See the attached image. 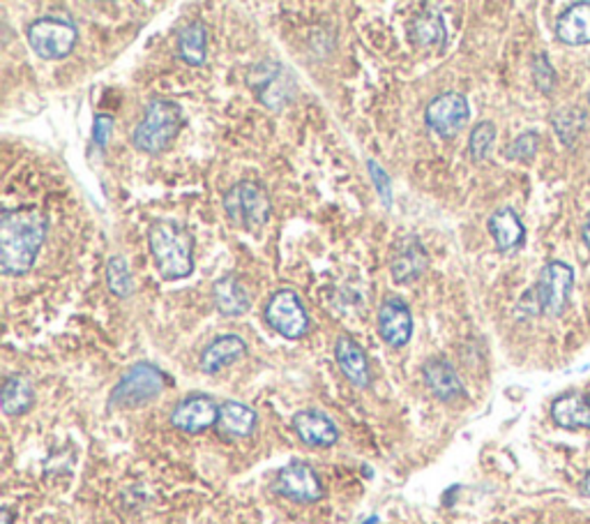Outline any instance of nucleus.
Listing matches in <instances>:
<instances>
[{
  "label": "nucleus",
  "instance_id": "7",
  "mask_svg": "<svg viewBox=\"0 0 590 524\" xmlns=\"http://www.w3.org/2000/svg\"><path fill=\"white\" fill-rule=\"evenodd\" d=\"M575 287V271L563 261H549L544 264L538 285L532 287L536 308L540 314L561 316L569 303Z\"/></svg>",
  "mask_w": 590,
  "mask_h": 524
},
{
  "label": "nucleus",
  "instance_id": "23",
  "mask_svg": "<svg viewBox=\"0 0 590 524\" xmlns=\"http://www.w3.org/2000/svg\"><path fill=\"white\" fill-rule=\"evenodd\" d=\"M256 427V411L238 400H226L219 404L217 429L226 437L242 439L250 437Z\"/></svg>",
  "mask_w": 590,
  "mask_h": 524
},
{
  "label": "nucleus",
  "instance_id": "25",
  "mask_svg": "<svg viewBox=\"0 0 590 524\" xmlns=\"http://www.w3.org/2000/svg\"><path fill=\"white\" fill-rule=\"evenodd\" d=\"M409 35H411L413 45H417V47H441V45H445V22H443V16L439 12H431V10L420 12L411 22Z\"/></svg>",
  "mask_w": 590,
  "mask_h": 524
},
{
  "label": "nucleus",
  "instance_id": "12",
  "mask_svg": "<svg viewBox=\"0 0 590 524\" xmlns=\"http://www.w3.org/2000/svg\"><path fill=\"white\" fill-rule=\"evenodd\" d=\"M378 335L384 338L386 345L402 349L411 342L413 335V314L406 305V301L397 296L386 298L378 308Z\"/></svg>",
  "mask_w": 590,
  "mask_h": 524
},
{
  "label": "nucleus",
  "instance_id": "27",
  "mask_svg": "<svg viewBox=\"0 0 590 524\" xmlns=\"http://www.w3.org/2000/svg\"><path fill=\"white\" fill-rule=\"evenodd\" d=\"M106 285H109V291L118 298H127V296L135 294V277H131V271H129V264H127L125 257L116 254V257L109 259Z\"/></svg>",
  "mask_w": 590,
  "mask_h": 524
},
{
  "label": "nucleus",
  "instance_id": "24",
  "mask_svg": "<svg viewBox=\"0 0 590 524\" xmlns=\"http://www.w3.org/2000/svg\"><path fill=\"white\" fill-rule=\"evenodd\" d=\"M178 55L180 61L192 65V67H201L208 59V28L201 22V18H194V22H189L180 33H178Z\"/></svg>",
  "mask_w": 590,
  "mask_h": 524
},
{
  "label": "nucleus",
  "instance_id": "29",
  "mask_svg": "<svg viewBox=\"0 0 590 524\" xmlns=\"http://www.w3.org/2000/svg\"><path fill=\"white\" fill-rule=\"evenodd\" d=\"M538 148H540L538 133H524V135H519L515 141H512L507 146L505 155H507V160H522V162H526L530 158H536Z\"/></svg>",
  "mask_w": 590,
  "mask_h": 524
},
{
  "label": "nucleus",
  "instance_id": "14",
  "mask_svg": "<svg viewBox=\"0 0 590 524\" xmlns=\"http://www.w3.org/2000/svg\"><path fill=\"white\" fill-rule=\"evenodd\" d=\"M429 269V254L417 236H406L397 242L390 259V275L397 285H411Z\"/></svg>",
  "mask_w": 590,
  "mask_h": 524
},
{
  "label": "nucleus",
  "instance_id": "28",
  "mask_svg": "<svg viewBox=\"0 0 590 524\" xmlns=\"http://www.w3.org/2000/svg\"><path fill=\"white\" fill-rule=\"evenodd\" d=\"M493 141H497V125H493L491 121H482V123L475 125L473 133H470V141H468L470 158L475 162L487 160V155L491 153V148H493Z\"/></svg>",
  "mask_w": 590,
  "mask_h": 524
},
{
  "label": "nucleus",
  "instance_id": "1",
  "mask_svg": "<svg viewBox=\"0 0 590 524\" xmlns=\"http://www.w3.org/2000/svg\"><path fill=\"white\" fill-rule=\"evenodd\" d=\"M49 222L37 209L5 211L0 217V269L5 275H26L42 250Z\"/></svg>",
  "mask_w": 590,
  "mask_h": 524
},
{
  "label": "nucleus",
  "instance_id": "26",
  "mask_svg": "<svg viewBox=\"0 0 590 524\" xmlns=\"http://www.w3.org/2000/svg\"><path fill=\"white\" fill-rule=\"evenodd\" d=\"M35 402V392L30 382L24 377H10L3 386V392H0V404H3V411L8 416H22L33 407Z\"/></svg>",
  "mask_w": 590,
  "mask_h": 524
},
{
  "label": "nucleus",
  "instance_id": "9",
  "mask_svg": "<svg viewBox=\"0 0 590 524\" xmlns=\"http://www.w3.org/2000/svg\"><path fill=\"white\" fill-rule=\"evenodd\" d=\"M265 322L287 340H300L310 330V314L293 289H277L263 310Z\"/></svg>",
  "mask_w": 590,
  "mask_h": 524
},
{
  "label": "nucleus",
  "instance_id": "33",
  "mask_svg": "<svg viewBox=\"0 0 590 524\" xmlns=\"http://www.w3.org/2000/svg\"><path fill=\"white\" fill-rule=\"evenodd\" d=\"M583 242H586V248L590 252V215H588V220L583 224Z\"/></svg>",
  "mask_w": 590,
  "mask_h": 524
},
{
  "label": "nucleus",
  "instance_id": "3",
  "mask_svg": "<svg viewBox=\"0 0 590 524\" xmlns=\"http://www.w3.org/2000/svg\"><path fill=\"white\" fill-rule=\"evenodd\" d=\"M185 125V114L180 104L171 102L166 98H152L146 109L139 125L131 133V144H135L141 153L160 155L174 144Z\"/></svg>",
  "mask_w": 590,
  "mask_h": 524
},
{
  "label": "nucleus",
  "instance_id": "22",
  "mask_svg": "<svg viewBox=\"0 0 590 524\" xmlns=\"http://www.w3.org/2000/svg\"><path fill=\"white\" fill-rule=\"evenodd\" d=\"M551 419L565 429H590V398L567 392L551 404Z\"/></svg>",
  "mask_w": 590,
  "mask_h": 524
},
{
  "label": "nucleus",
  "instance_id": "8",
  "mask_svg": "<svg viewBox=\"0 0 590 524\" xmlns=\"http://www.w3.org/2000/svg\"><path fill=\"white\" fill-rule=\"evenodd\" d=\"M247 84L254 90V96L273 111L284 109L296 96L293 74L275 61L254 65L247 74Z\"/></svg>",
  "mask_w": 590,
  "mask_h": 524
},
{
  "label": "nucleus",
  "instance_id": "35",
  "mask_svg": "<svg viewBox=\"0 0 590 524\" xmlns=\"http://www.w3.org/2000/svg\"><path fill=\"white\" fill-rule=\"evenodd\" d=\"M588 104H590V96H588Z\"/></svg>",
  "mask_w": 590,
  "mask_h": 524
},
{
  "label": "nucleus",
  "instance_id": "10",
  "mask_svg": "<svg viewBox=\"0 0 590 524\" xmlns=\"http://www.w3.org/2000/svg\"><path fill=\"white\" fill-rule=\"evenodd\" d=\"M470 121V107L462 92H441L425 109V123L434 135L452 139L462 133Z\"/></svg>",
  "mask_w": 590,
  "mask_h": 524
},
{
  "label": "nucleus",
  "instance_id": "15",
  "mask_svg": "<svg viewBox=\"0 0 590 524\" xmlns=\"http://www.w3.org/2000/svg\"><path fill=\"white\" fill-rule=\"evenodd\" d=\"M335 361H337L341 374H344V377L353 386L367 388L372 384V370H369L367 353L353 338H349V335H341V338H337Z\"/></svg>",
  "mask_w": 590,
  "mask_h": 524
},
{
  "label": "nucleus",
  "instance_id": "6",
  "mask_svg": "<svg viewBox=\"0 0 590 524\" xmlns=\"http://www.w3.org/2000/svg\"><path fill=\"white\" fill-rule=\"evenodd\" d=\"M26 40L42 61H63L74 51L79 33L65 18L40 16L28 26Z\"/></svg>",
  "mask_w": 590,
  "mask_h": 524
},
{
  "label": "nucleus",
  "instance_id": "2",
  "mask_svg": "<svg viewBox=\"0 0 590 524\" xmlns=\"http://www.w3.org/2000/svg\"><path fill=\"white\" fill-rule=\"evenodd\" d=\"M150 254L160 275L176 283L194 271V238L187 227L174 220H158L148 229Z\"/></svg>",
  "mask_w": 590,
  "mask_h": 524
},
{
  "label": "nucleus",
  "instance_id": "11",
  "mask_svg": "<svg viewBox=\"0 0 590 524\" xmlns=\"http://www.w3.org/2000/svg\"><path fill=\"white\" fill-rule=\"evenodd\" d=\"M275 490L281 497L300 501V503H312L323 497L321 478L307 462H291L284 466V470L277 474Z\"/></svg>",
  "mask_w": 590,
  "mask_h": 524
},
{
  "label": "nucleus",
  "instance_id": "21",
  "mask_svg": "<svg viewBox=\"0 0 590 524\" xmlns=\"http://www.w3.org/2000/svg\"><path fill=\"white\" fill-rule=\"evenodd\" d=\"M487 227L501 252H512L515 248H519L526 238L524 222L512 209H499L489 217Z\"/></svg>",
  "mask_w": 590,
  "mask_h": 524
},
{
  "label": "nucleus",
  "instance_id": "17",
  "mask_svg": "<svg viewBox=\"0 0 590 524\" xmlns=\"http://www.w3.org/2000/svg\"><path fill=\"white\" fill-rule=\"evenodd\" d=\"M247 355V342L240 335H222L201 351L199 365L205 374H215L228 365L238 363Z\"/></svg>",
  "mask_w": 590,
  "mask_h": 524
},
{
  "label": "nucleus",
  "instance_id": "18",
  "mask_svg": "<svg viewBox=\"0 0 590 524\" xmlns=\"http://www.w3.org/2000/svg\"><path fill=\"white\" fill-rule=\"evenodd\" d=\"M423 374H425L427 388L439 400L452 402V400L464 396V384L460 379V374H456V370L448 361H443V359L427 361Z\"/></svg>",
  "mask_w": 590,
  "mask_h": 524
},
{
  "label": "nucleus",
  "instance_id": "31",
  "mask_svg": "<svg viewBox=\"0 0 590 524\" xmlns=\"http://www.w3.org/2000/svg\"><path fill=\"white\" fill-rule=\"evenodd\" d=\"M532 77H536V84L542 92H551V88H554V82H556V74L554 70H551L547 55H536V63H532Z\"/></svg>",
  "mask_w": 590,
  "mask_h": 524
},
{
  "label": "nucleus",
  "instance_id": "30",
  "mask_svg": "<svg viewBox=\"0 0 590 524\" xmlns=\"http://www.w3.org/2000/svg\"><path fill=\"white\" fill-rule=\"evenodd\" d=\"M367 170H369L372 183L376 185V190H378V195H380V201H384L386 209H390V205H392V187H390V176L386 174L384 166H380L376 160H369V162H367Z\"/></svg>",
  "mask_w": 590,
  "mask_h": 524
},
{
  "label": "nucleus",
  "instance_id": "20",
  "mask_svg": "<svg viewBox=\"0 0 590 524\" xmlns=\"http://www.w3.org/2000/svg\"><path fill=\"white\" fill-rule=\"evenodd\" d=\"M556 35L563 45H590V3H575L563 10L556 22Z\"/></svg>",
  "mask_w": 590,
  "mask_h": 524
},
{
  "label": "nucleus",
  "instance_id": "32",
  "mask_svg": "<svg viewBox=\"0 0 590 524\" xmlns=\"http://www.w3.org/2000/svg\"><path fill=\"white\" fill-rule=\"evenodd\" d=\"M113 135V118L109 114H98L92 123V141L98 148H104Z\"/></svg>",
  "mask_w": 590,
  "mask_h": 524
},
{
  "label": "nucleus",
  "instance_id": "19",
  "mask_svg": "<svg viewBox=\"0 0 590 524\" xmlns=\"http://www.w3.org/2000/svg\"><path fill=\"white\" fill-rule=\"evenodd\" d=\"M213 305L222 316H242L250 312V294L236 275H224L213 285Z\"/></svg>",
  "mask_w": 590,
  "mask_h": 524
},
{
  "label": "nucleus",
  "instance_id": "5",
  "mask_svg": "<svg viewBox=\"0 0 590 524\" xmlns=\"http://www.w3.org/2000/svg\"><path fill=\"white\" fill-rule=\"evenodd\" d=\"M166 388V374L152 363L131 365L116 388L111 390V407L118 409H137L162 396Z\"/></svg>",
  "mask_w": 590,
  "mask_h": 524
},
{
  "label": "nucleus",
  "instance_id": "34",
  "mask_svg": "<svg viewBox=\"0 0 590 524\" xmlns=\"http://www.w3.org/2000/svg\"><path fill=\"white\" fill-rule=\"evenodd\" d=\"M583 492L586 495H590V472L586 474V478H583Z\"/></svg>",
  "mask_w": 590,
  "mask_h": 524
},
{
  "label": "nucleus",
  "instance_id": "16",
  "mask_svg": "<svg viewBox=\"0 0 590 524\" xmlns=\"http://www.w3.org/2000/svg\"><path fill=\"white\" fill-rule=\"evenodd\" d=\"M293 429H296V435L300 437V441H304L307 446H314V448H328V446L337 444V439H339L337 425L326 414H323V411H316V409L298 411V414L293 416Z\"/></svg>",
  "mask_w": 590,
  "mask_h": 524
},
{
  "label": "nucleus",
  "instance_id": "4",
  "mask_svg": "<svg viewBox=\"0 0 590 524\" xmlns=\"http://www.w3.org/2000/svg\"><path fill=\"white\" fill-rule=\"evenodd\" d=\"M222 205L228 220L250 234H259L273 215L268 190L256 180H240L234 187H228Z\"/></svg>",
  "mask_w": 590,
  "mask_h": 524
},
{
  "label": "nucleus",
  "instance_id": "13",
  "mask_svg": "<svg viewBox=\"0 0 590 524\" xmlns=\"http://www.w3.org/2000/svg\"><path fill=\"white\" fill-rule=\"evenodd\" d=\"M217 419L219 404L211 396H189L171 411V425L189 435H199L203 429L217 425Z\"/></svg>",
  "mask_w": 590,
  "mask_h": 524
}]
</instances>
